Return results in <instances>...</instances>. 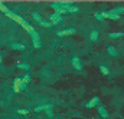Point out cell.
I'll return each instance as SVG.
<instances>
[{
  "label": "cell",
  "instance_id": "6da1fadb",
  "mask_svg": "<svg viewBox=\"0 0 124 119\" xmlns=\"http://www.w3.org/2000/svg\"><path fill=\"white\" fill-rule=\"evenodd\" d=\"M6 16H7V17H9V19H12V20H15V22H16V23H19V25H20V26H23V25H25V23H26V22H25V19H23V17H20V16H19V14H16V13H13V12H10V10H9V12H7V13H6Z\"/></svg>",
  "mask_w": 124,
  "mask_h": 119
},
{
  "label": "cell",
  "instance_id": "7a4b0ae2",
  "mask_svg": "<svg viewBox=\"0 0 124 119\" xmlns=\"http://www.w3.org/2000/svg\"><path fill=\"white\" fill-rule=\"evenodd\" d=\"M26 86H28V85H25L20 78H16L15 82H13V90H15L16 93H17V92H22L23 89H26Z\"/></svg>",
  "mask_w": 124,
  "mask_h": 119
},
{
  "label": "cell",
  "instance_id": "3957f363",
  "mask_svg": "<svg viewBox=\"0 0 124 119\" xmlns=\"http://www.w3.org/2000/svg\"><path fill=\"white\" fill-rule=\"evenodd\" d=\"M32 37V43H33V46L36 47V49H39L40 47V37H39V33L36 32V30H33L32 33H29Z\"/></svg>",
  "mask_w": 124,
  "mask_h": 119
},
{
  "label": "cell",
  "instance_id": "277c9868",
  "mask_svg": "<svg viewBox=\"0 0 124 119\" xmlns=\"http://www.w3.org/2000/svg\"><path fill=\"white\" fill-rule=\"evenodd\" d=\"M35 111H36V112L45 111V112L48 113V116H52V106H51V105H39V106L35 108Z\"/></svg>",
  "mask_w": 124,
  "mask_h": 119
},
{
  "label": "cell",
  "instance_id": "5b68a950",
  "mask_svg": "<svg viewBox=\"0 0 124 119\" xmlns=\"http://www.w3.org/2000/svg\"><path fill=\"white\" fill-rule=\"evenodd\" d=\"M101 14H102L104 19H110V20H120V17H121V16H118L113 12H102Z\"/></svg>",
  "mask_w": 124,
  "mask_h": 119
},
{
  "label": "cell",
  "instance_id": "8992f818",
  "mask_svg": "<svg viewBox=\"0 0 124 119\" xmlns=\"http://www.w3.org/2000/svg\"><path fill=\"white\" fill-rule=\"evenodd\" d=\"M61 20H62V16L58 14V13H54V14L49 16V22H51L52 25H56V23H59Z\"/></svg>",
  "mask_w": 124,
  "mask_h": 119
},
{
  "label": "cell",
  "instance_id": "52a82bcc",
  "mask_svg": "<svg viewBox=\"0 0 124 119\" xmlns=\"http://www.w3.org/2000/svg\"><path fill=\"white\" fill-rule=\"evenodd\" d=\"M72 66H74L77 70H81V69H82V62H81V59L77 58V56H74V58H72Z\"/></svg>",
  "mask_w": 124,
  "mask_h": 119
},
{
  "label": "cell",
  "instance_id": "ba28073f",
  "mask_svg": "<svg viewBox=\"0 0 124 119\" xmlns=\"http://www.w3.org/2000/svg\"><path fill=\"white\" fill-rule=\"evenodd\" d=\"M74 33H75V29L71 27V29H65V30L58 32V36H59V37H62V36H71V34H74Z\"/></svg>",
  "mask_w": 124,
  "mask_h": 119
},
{
  "label": "cell",
  "instance_id": "9c48e42d",
  "mask_svg": "<svg viewBox=\"0 0 124 119\" xmlns=\"http://www.w3.org/2000/svg\"><path fill=\"white\" fill-rule=\"evenodd\" d=\"M98 103H100V98H98V96H94L93 99L87 103V108H90V109H91V108H95Z\"/></svg>",
  "mask_w": 124,
  "mask_h": 119
},
{
  "label": "cell",
  "instance_id": "30bf717a",
  "mask_svg": "<svg viewBox=\"0 0 124 119\" xmlns=\"http://www.w3.org/2000/svg\"><path fill=\"white\" fill-rule=\"evenodd\" d=\"M97 109H98V113H100L102 118H108V112H107V109H105L104 106H98Z\"/></svg>",
  "mask_w": 124,
  "mask_h": 119
},
{
  "label": "cell",
  "instance_id": "8fae6325",
  "mask_svg": "<svg viewBox=\"0 0 124 119\" xmlns=\"http://www.w3.org/2000/svg\"><path fill=\"white\" fill-rule=\"evenodd\" d=\"M12 49H16V50H25V45H22V43H13V45H12Z\"/></svg>",
  "mask_w": 124,
  "mask_h": 119
},
{
  "label": "cell",
  "instance_id": "7c38bea8",
  "mask_svg": "<svg viewBox=\"0 0 124 119\" xmlns=\"http://www.w3.org/2000/svg\"><path fill=\"white\" fill-rule=\"evenodd\" d=\"M111 12H113V13H116V14H118V16H120V14H123V13H124V7H123V6H121V7H116V9H113V10H111Z\"/></svg>",
  "mask_w": 124,
  "mask_h": 119
},
{
  "label": "cell",
  "instance_id": "4fadbf2b",
  "mask_svg": "<svg viewBox=\"0 0 124 119\" xmlns=\"http://www.w3.org/2000/svg\"><path fill=\"white\" fill-rule=\"evenodd\" d=\"M124 36V33L123 32H113V33H110V37H123Z\"/></svg>",
  "mask_w": 124,
  "mask_h": 119
},
{
  "label": "cell",
  "instance_id": "5bb4252c",
  "mask_svg": "<svg viewBox=\"0 0 124 119\" xmlns=\"http://www.w3.org/2000/svg\"><path fill=\"white\" fill-rule=\"evenodd\" d=\"M90 39H91V42H95V40L98 39V32H97V30H93V32H91Z\"/></svg>",
  "mask_w": 124,
  "mask_h": 119
},
{
  "label": "cell",
  "instance_id": "9a60e30c",
  "mask_svg": "<svg viewBox=\"0 0 124 119\" xmlns=\"http://www.w3.org/2000/svg\"><path fill=\"white\" fill-rule=\"evenodd\" d=\"M32 19H33V20H36V22H39V23L42 22L40 14H39V13H36V12H35V13H32Z\"/></svg>",
  "mask_w": 124,
  "mask_h": 119
},
{
  "label": "cell",
  "instance_id": "2e32d148",
  "mask_svg": "<svg viewBox=\"0 0 124 119\" xmlns=\"http://www.w3.org/2000/svg\"><path fill=\"white\" fill-rule=\"evenodd\" d=\"M100 70H101V73H102V75H105V76L110 73L108 67H107V66H104V65H101V66H100Z\"/></svg>",
  "mask_w": 124,
  "mask_h": 119
},
{
  "label": "cell",
  "instance_id": "e0dca14e",
  "mask_svg": "<svg viewBox=\"0 0 124 119\" xmlns=\"http://www.w3.org/2000/svg\"><path fill=\"white\" fill-rule=\"evenodd\" d=\"M17 67L19 69H25V70H29L31 69V66L28 63H17Z\"/></svg>",
  "mask_w": 124,
  "mask_h": 119
},
{
  "label": "cell",
  "instance_id": "ac0fdd59",
  "mask_svg": "<svg viewBox=\"0 0 124 119\" xmlns=\"http://www.w3.org/2000/svg\"><path fill=\"white\" fill-rule=\"evenodd\" d=\"M108 53H110L111 56H117V55H118V53H117V50H116L113 46H110V47H108Z\"/></svg>",
  "mask_w": 124,
  "mask_h": 119
},
{
  "label": "cell",
  "instance_id": "d6986e66",
  "mask_svg": "<svg viewBox=\"0 0 124 119\" xmlns=\"http://www.w3.org/2000/svg\"><path fill=\"white\" fill-rule=\"evenodd\" d=\"M0 10H1V12H3V13H4V14H6V13H7V12H9V9H7V7H6V4H4V3H3V1H0Z\"/></svg>",
  "mask_w": 124,
  "mask_h": 119
},
{
  "label": "cell",
  "instance_id": "ffe728a7",
  "mask_svg": "<svg viewBox=\"0 0 124 119\" xmlns=\"http://www.w3.org/2000/svg\"><path fill=\"white\" fill-rule=\"evenodd\" d=\"M22 80H23V83H25V85H28V83L31 82V76H29V75L26 73V75H25V76L22 78Z\"/></svg>",
  "mask_w": 124,
  "mask_h": 119
},
{
  "label": "cell",
  "instance_id": "44dd1931",
  "mask_svg": "<svg viewBox=\"0 0 124 119\" xmlns=\"http://www.w3.org/2000/svg\"><path fill=\"white\" fill-rule=\"evenodd\" d=\"M74 12H78V6H71L69 9H68V13H74Z\"/></svg>",
  "mask_w": 124,
  "mask_h": 119
},
{
  "label": "cell",
  "instance_id": "7402d4cb",
  "mask_svg": "<svg viewBox=\"0 0 124 119\" xmlns=\"http://www.w3.org/2000/svg\"><path fill=\"white\" fill-rule=\"evenodd\" d=\"M39 25H40V26H43V27H51V25H52V23H51V22H43V20H42Z\"/></svg>",
  "mask_w": 124,
  "mask_h": 119
},
{
  "label": "cell",
  "instance_id": "603a6c76",
  "mask_svg": "<svg viewBox=\"0 0 124 119\" xmlns=\"http://www.w3.org/2000/svg\"><path fill=\"white\" fill-rule=\"evenodd\" d=\"M94 17H95L97 20H104V17H102V14H101V13H95V14H94Z\"/></svg>",
  "mask_w": 124,
  "mask_h": 119
},
{
  "label": "cell",
  "instance_id": "cb8c5ba5",
  "mask_svg": "<svg viewBox=\"0 0 124 119\" xmlns=\"http://www.w3.org/2000/svg\"><path fill=\"white\" fill-rule=\"evenodd\" d=\"M17 113H20V115H28V109H19Z\"/></svg>",
  "mask_w": 124,
  "mask_h": 119
},
{
  "label": "cell",
  "instance_id": "d4e9b609",
  "mask_svg": "<svg viewBox=\"0 0 124 119\" xmlns=\"http://www.w3.org/2000/svg\"><path fill=\"white\" fill-rule=\"evenodd\" d=\"M0 63H1V56H0Z\"/></svg>",
  "mask_w": 124,
  "mask_h": 119
}]
</instances>
